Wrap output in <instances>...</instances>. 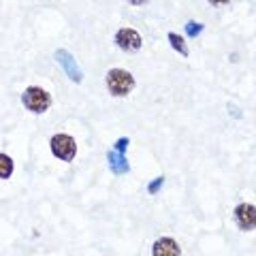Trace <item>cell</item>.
Listing matches in <instances>:
<instances>
[{
	"mask_svg": "<svg viewBox=\"0 0 256 256\" xmlns=\"http://www.w3.org/2000/svg\"><path fill=\"white\" fill-rule=\"evenodd\" d=\"M22 102L32 114H45V111L52 107V94L43 90V88L30 86V88H26V92L22 94Z\"/></svg>",
	"mask_w": 256,
	"mask_h": 256,
	"instance_id": "cell-1",
	"label": "cell"
},
{
	"mask_svg": "<svg viewBox=\"0 0 256 256\" xmlns=\"http://www.w3.org/2000/svg\"><path fill=\"white\" fill-rule=\"evenodd\" d=\"M107 88L114 96H128L134 88V77L124 68H111L107 73Z\"/></svg>",
	"mask_w": 256,
	"mask_h": 256,
	"instance_id": "cell-2",
	"label": "cell"
},
{
	"mask_svg": "<svg viewBox=\"0 0 256 256\" xmlns=\"http://www.w3.org/2000/svg\"><path fill=\"white\" fill-rule=\"evenodd\" d=\"M50 148H52V154L56 158L64 160V162H70L77 154V143L70 134H64V132H58L54 134L52 141H50Z\"/></svg>",
	"mask_w": 256,
	"mask_h": 256,
	"instance_id": "cell-3",
	"label": "cell"
},
{
	"mask_svg": "<svg viewBox=\"0 0 256 256\" xmlns=\"http://www.w3.org/2000/svg\"><path fill=\"white\" fill-rule=\"evenodd\" d=\"M116 45L122 52H139L143 45V38L134 28H120L116 32Z\"/></svg>",
	"mask_w": 256,
	"mask_h": 256,
	"instance_id": "cell-4",
	"label": "cell"
},
{
	"mask_svg": "<svg viewBox=\"0 0 256 256\" xmlns=\"http://www.w3.org/2000/svg\"><path fill=\"white\" fill-rule=\"evenodd\" d=\"M235 222L242 230H254L256 228V205L252 203H239L235 207Z\"/></svg>",
	"mask_w": 256,
	"mask_h": 256,
	"instance_id": "cell-5",
	"label": "cell"
},
{
	"mask_svg": "<svg viewBox=\"0 0 256 256\" xmlns=\"http://www.w3.org/2000/svg\"><path fill=\"white\" fill-rule=\"evenodd\" d=\"M56 60H58V64L64 68V73H66V77L70 79V82H75V84L84 82V75H82V68L77 66V60L66 50H58V52H56Z\"/></svg>",
	"mask_w": 256,
	"mask_h": 256,
	"instance_id": "cell-6",
	"label": "cell"
},
{
	"mask_svg": "<svg viewBox=\"0 0 256 256\" xmlns=\"http://www.w3.org/2000/svg\"><path fill=\"white\" fill-rule=\"evenodd\" d=\"M152 256H182L180 244L173 237H160L152 246Z\"/></svg>",
	"mask_w": 256,
	"mask_h": 256,
	"instance_id": "cell-7",
	"label": "cell"
},
{
	"mask_svg": "<svg viewBox=\"0 0 256 256\" xmlns=\"http://www.w3.org/2000/svg\"><path fill=\"white\" fill-rule=\"evenodd\" d=\"M107 160H109V169L114 171L116 175H124L130 171V164H128V160L124 154H120L116 150H109L107 152Z\"/></svg>",
	"mask_w": 256,
	"mask_h": 256,
	"instance_id": "cell-8",
	"label": "cell"
},
{
	"mask_svg": "<svg viewBox=\"0 0 256 256\" xmlns=\"http://www.w3.org/2000/svg\"><path fill=\"white\" fill-rule=\"evenodd\" d=\"M169 43H171V47L175 52H180L184 58H186V56L190 54L188 52V45H186V41H184V38L178 34V32H169Z\"/></svg>",
	"mask_w": 256,
	"mask_h": 256,
	"instance_id": "cell-9",
	"label": "cell"
},
{
	"mask_svg": "<svg viewBox=\"0 0 256 256\" xmlns=\"http://www.w3.org/2000/svg\"><path fill=\"white\" fill-rule=\"evenodd\" d=\"M13 175V160L11 156L0 154V180H9Z\"/></svg>",
	"mask_w": 256,
	"mask_h": 256,
	"instance_id": "cell-10",
	"label": "cell"
},
{
	"mask_svg": "<svg viewBox=\"0 0 256 256\" xmlns=\"http://www.w3.org/2000/svg\"><path fill=\"white\" fill-rule=\"evenodd\" d=\"M203 32V24L201 22H188L186 24V34L190 36V38H196L198 34Z\"/></svg>",
	"mask_w": 256,
	"mask_h": 256,
	"instance_id": "cell-11",
	"label": "cell"
},
{
	"mask_svg": "<svg viewBox=\"0 0 256 256\" xmlns=\"http://www.w3.org/2000/svg\"><path fill=\"white\" fill-rule=\"evenodd\" d=\"M162 184H164V178H162V175H158V178H154L148 184V192H150V194H158V190L162 188Z\"/></svg>",
	"mask_w": 256,
	"mask_h": 256,
	"instance_id": "cell-12",
	"label": "cell"
},
{
	"mask_svg": "<svg viewBox=\"0 0 256 256\" xmlns=\"http://www.w3.org/2000/svg\"><path fill=\"white\" fill-rule=\"evenodd\" d=\"M128 146H130V141H128V137H120V139L116 141L114 150H116V152H120V154H124V152L128 150Z\"/></svg>",
	"mask_w": 256,
	"mask_h": 256,
	"instance_id": "cell-13",
	"label": "cell"
},
{
	"mask_svg": "<svg viewBox=\"0 0 256 256\" xmlns=\"http://www.w3.org/2000/svg\"><path fill=\"white\" fill-rule=\"evenodd\" d=\"M130 4H134V6H141V4H146V2H150V0H128Z\"/></svg>",
	"mask_w": 256,
	"mask_h": 256,
	"instance_id": "cell-14",
	"label": "cell"
},
{
	"mask_svg": "<svg viewBox=\"0 0 256 256\" xmlns=\"http://www.w3.org/2000/svg\"><path fill=\"white\" fill-rule=\"evenodd\" d=\"M228 0H210V4H214V6H218V4H226Z\"/></svg>",
	"mask_w": 256,
	"mask_h": 256,
	"instance_id": "cell-15",
	"label": "cell"
}]
</instances>
